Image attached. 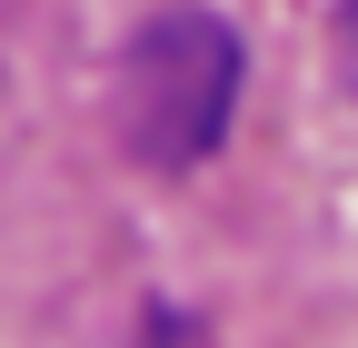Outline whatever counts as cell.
<instances>
[{
    "mask_svg": "<svg viewBox=\"0 0 358 348\" xmlns=\"http://www.w3.org/2000/svg\"><path fill=\"white\" fill-rule=\"evenodd\" d=\"M338 50H348V80H358V0L338 10Z\"/></svg>",
    "mask_w": 358,
    "mask_h": 348,
    "instance_id": "cell-2",
    "label": "cell"
},
{
    "mask_svg": "<svg viewBox=\"0 0 358 348\" xmlns=\"http://www.w3.org/2000/svg\"><path fill=\"white\" fill-rule=\"evenodd\" d=\"M239 100V40L209 10H159L120 60V129L150 169H189L219 150Z\"/></svg>",
    "mask_w": 358,
    "mask_h": 348,
    "instance_id": "cell-1",
    "label": "cell"
}]
</instances>
